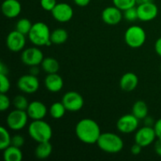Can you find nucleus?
Instances as JSON below:
<instances>
[{"label":"nucleus","mask_w":161,"mask_h":161,"mask_svg":"<svg viewBox=\"0 0 161 161\" xmlns=\"http://www.w3.org/2000/svg\"><path fill=\"white\" fill-rule=\"evenodd\" d=\"M77 138L85 144L93 145L97 143L101 134L98 124L94 119L85 118L77 123L75 128Z\"/></svg>","instance_id":"f257e3e1"},{"label":"nucleus","mask_w":161,"mask_h":161,"mask_svg":"<svg viewBox=\"0 0 161 161\" xmlns=\"http://www.w3.org/2000/svg\"><path fill=\"white\" fill-rule=\"evenodd\" d=\"M50 32L48 25L42 21L33 24L28 36L30 42L37 47L50 46L52 42L50 41Z\"/></svg>","instance_id":"f03ea898"},{"label":"nucleus","mask_w":161,"mask_h":161,"mask_svg":"<svg viewBox=\"0 0 161 161\" xmlns=\"http://www.w3.org/2000/svg\"><path fill=\"white\" fill-rule=\"evenodd\" d=\"M28 132L29 136L38 143L50 141L53 135L52 127L43 119L33 120L28 126Z\"/></svg>","instance_id":"7ed1b4c3"},{"label":"nucleus","mask_w":161,"mask_h":161,"mask_svg":"<svg viewBox=\"0 0 161 161\" xmlns=\"http://www.w3.org/2000/svg\"><path fill=\"white\" fill-rule=\"evenodd\" d=\"M99 149L108 153H117L124 148V141L118 135L111 132L101 134L97 143Z\"/></svg>","instance_id":"20e7f679"},{"label":"nucleus","mask_w":161,"mask_h":161,"mask_svg":"<svg viewBox=\"0 0 161 161\" xmlns=\"http://www.w3.org/2000/svg\"><path fill=\"white\" fill-rule=\"evenodd\" d=\"M124 40L130 48H139L142 47L146 40V31L138 25L130 26L125 31Z\"/></svg>","instance_id":"39448f33"},{"label":"nucleus","mask_w":161,"mask_h":161,"mask_svg":"<svg viewBox=\"0 0 161 161\" xmlns=\"http://www.w3.org/2000/svg\"><path fill=\"white\" fill-rule=\"evenodd\" d=\"M28 118L29 117L26 111L15 108L8 114L6 117V124L11 130H20L26 126Z\"/></svg>","instance_id":"423d86ee"},{"label":"nucleus","mask_w":161,"mask_h":161,"mask_svg":"<svg viewBox=\"0 0 161 161\" xmlns=\"http://www.w3.org/2000/svg\"><path fill=\"white\" fill-rule=\"evenodd\" d=\"M61 102L64 104L67 111L72 113L80 111L84 105L83 96L76 91H69L65 93L62 97Z\"/></svg>","instance_id":"0eeeda50"},{"label":"nucleus","mask_w":161,"mask_h":161,"mask_svg":"<svg viewBox=\"0 0 161 161\" xmlns=\"http://www.w3.org/2000/svg\"><path fill=\"white\" fill-rule=\"evenodd\" d=\"M17 86L20 91L25 94H34L39 90V81L36 75L28 74L18 79Z\"/></svg>","instance_id":"6e6552de"},{"label":"nucleus","mask_w":161,"mask_h":161,"mask_svg":"<svg viewBox=\"0 0 161 161\" xmlns=\"http://www.w3.org/2000/svg\"><path fill=\"white\" fill-rule=\"evenodd\" d=\"M139 119L133 114H126L121 116L116 123V128L123 134H130L138 130Z\"/></svg>","instance_id":"1a4fd4ad"},{"label":"nucleus","mask_w":161,"mask_h":161,"mask_svg":"<svg viewBox=\"0 0 161 161\" xmlns=\"http://www.w3.org/2000/svg\"><path fill=\"white\" fill-rule=\"evenodd\" d=\"M20 58L24 64L31 67L41 64L44 57L42 50L38 47H28L23 50Z\"/></svg>","instance_id":"9d476101"},{"label":"nucleus","mask_w":161,"mask_h":161,"mask_svg":"<svg viewBox=\"0 0 161 161\" xmlns=\"http://www.w3.org/2000/svg\"><path fill=\"white\" fill-rule=\"evenodd\" d=\"M157 138L153 127L144 126L136 130L135 135V142L142 147H147L155 142Z\"/></svg>","instance_id":"9b49d317"},{"label":"nucleus","mask_w":161,"mask_h":161,"mask_svg":"<svg viewBox=\"0 0 161 161\" xmlns=\"http://www.w3.org/2000/svg\"><path fill=\"white\" fill-rule=\"evenodd\" d=\"M6 46L12 52H19L24 50L26 44L25 36L17 30L10 31L6 37Z\"/></svg>","instance_id":"f8f14e48"},{"label":"nucleus","mask_w":161,"mask_h":161,"mask_svg":"<svg viewBox=\"0 0 161 161\" xmlns=\"http://www.w3.org/2000/svg\"><path fill=\"white\" fill-rule=\"evenodd\" d=\"M51 14L54 20L64 23L69 21L72 18L74 12L70 5L66 3H60L55 6L51 11Z\"/></svg>","instance_id":"ddd939ff"},{"label":"nucleus","mask_w":161,"mask_h":161,"mask_svg":"<svg viewBox=\"0 0 161 161\" xmlns=\"http://www.w3.org/2000/svg\"><path fill=\"white\" fill-rule=\"evenodd\" d=\"M137 10L138 20L142 21H150L154 20L158 15V7L153 2L138 5Z\"/></svg>","instance_id":"4468645a"},{"label":"nucleus","mask_w":161,"mask_h":161,"mask_svg":"<svg viewBox=\"0 0 161 161\" xmlns=\"http://www.w3.org/2000/svg\"><path fill=\"white\" fill-rule=\"evenodd\" d=\"M102 18L104 23L108 25H116L120 23L124 15L121 9L116 6H108L102 13Z\"/></svg>","instance_id":"2eb2a0df"},{"label":"nucleus","mask_w":161,"mask_h":161,"mask_svg":"<svg viewBox=\"0 0 161 161\" xmlns=\"http://www.w3.org/2000/svg\"><path fill=\"white\" fill-rule=\"evenodd\" d=\"M28 116L32 120L43 119L47 114V106L39 101H33L30 102L26 110Z\"/></svg>","instance_id":"dca6fc26"},{"label":"nucleus","mask_w":161,"mask_h":161,"mask_svg":"<svg viewBox=\"0 0 161 161\" xmlns=\"http://www.w3.org/2000/svg\"><path fill=\"white\" fill-rule=\"evenodd\" d=\"M21 4L18 0H4L2 4V12L7 18L18 17L21 12Z\"/></svg>","instance_id":"f3484780"},{"label":"nucleus","mask_w":161,"mask_h":161,"mask_svg":"<svg viewBox=\"0 0 161 161\" xmlns=\"http://www.w3.org/2000/svg\"><path fill=\"white\" fill-rule=\"evenodd\" d=\"M138 85V77L134 72H127L121 77L119 86L125 92H131Z\"/></svg>","instance_id":"a211bd4d"},{"label":"nucleus","mask_w":161,"mask_h":161,"mask_svg":"<svg viewBox=\"0 0 161 161\" xmlns=\"http://www.w3.org/2000/svg\"><path fill=\"white\" fill-rule=\"evenodd\" d=\"M46 88L52 93L59 92L64 86L62 77L58 73L47 74L45 79Z\"/></svg>","instance_id":"6ab92c4d"},{"label":"nucleus","mask_w":161,"mask_h":161,"mask_svg":"<svg viewBox=\"0 0 161 161\" xmlns=\"http://www.w3.org/2000/svg\"><path fill=\"white\" fill-rule=\"evenodd\" d=\"M52 151H53V146L50 141L39 142L35 149V155L38 159L44 160L48 158L51 155Z\"/></svg>","instance_id":"aec40b11"},{"label":"nucleus","mask_w":161,"mask_h":161,"mask_svg":"<svg viewBox=\"0 0 161 161\" xmlns=\"http://www.w3.org/2000/svg\"><path fill=\"white\" fill-rule=\"evenodd\" d=\"M3 159L5 161H21L23 153L20 148L10 145L3 150Z\"/></svg>","instance_id":"412c9836"},{"label":"nucleus","mask_w":161,"mask_h":161,"mask_svg":"<svg viewBox=\"0 0 161 161\" xmlns=\"http://www.w3.org/2000/svg\"><path fill=\"white\" fill-rule=\"evenodd\" d=\"M42 70L47 74L58 73L60 69L59 62L53 58H46L41 63Z\"/></svg>","instance_id":"4be33fe9"},{"label":"nucleus","mask_w":161,"mask_h":161,"mask_svg":"<svg viewBox=\"0 0 161 161\" xmlns=\"http://www.w3.org/2000/svg\"><path fill=\"white\" fill-rule=\"evenodd\" d=\"M148 106L146 103L143 101H137L132 107V114L138 118L139 120L144 119L148 116Z\"/></svg>","instance_id":"5701e85b"},{"label":"nucleus","mask_w":161,"mask_h":161,"mask_svg":"<svg viewBox=\"0 0 161 161\" xmlns=\"http://www.w3.org/2000/svg\"><path fill=\"white\" fill-rule=\"evenodd\" d=\"M69 34L64 28H56L50 34V41L55 45H61L64 43L68 40Z\"/></svg>","instance_id":"b1692460"},{"label":"nucleus","mask_w":161,"mask_h":161,"mask_svg":"<svg viewBox=\"0 0 161 161\" xmlns=\"http://www.w3.org/2000/svg\"><path fill=\"white\" fill-rule=\"evenodd\" d=\"M66 111H67V109H66L64 104L61 102H54V103L52 104L51 106H50V110H49L50 114V116H52V118L56 119H61V118L64 116Z\"/></svg>","instance_id":"393cba45"},{"label":"nucleus","mask_w":161,"mask_h":161,"mask_svg":"<svg viewBox=\"0 0 161 161\" xmlns=\"http://www.w3.org/2000/svg\"><path fill=\"white\" fill-rule=\"evenodd\" d=\"M32 25L33 24L30 20L27 18H21L17 20L15 26V30L26 36V35H28Z\"/></svg>","instance_id":"a878e982"},{"label":"nucleus","mask_w":161,"mask_h":161,"mask_svg":"<svg viewBox=\"0 0 161 161\" xmlns=\"http://www.w3.org/2000/svg\"><path fill=\"white\" fill-rule=\"evenodd\" d=\"M12 137L9 135V131L4 127H0V149L4 150L5 149L11 145Z\"/></svg>","instance_id":"bb28decb"},{"label":"nucleus","mask_w":161,"mask_h":161,"mask_svg":"<svg viewBox=\"0 0 161 161\" xmlns=\"http://www.w3.org/2000/svg\"><path fill=\"white\" fill-rule=\"evenodd\" d=\"M13 105H14V108L16 109H20V110H25L26 111L28 108V100L26 97L23 95H17L13 100Z\"/></svg>","instance_id":"cd10ccee"},{"label":"nucleus","mask_w":161,"mask_h":161,"mask_svg":"<svg viewBox=\"0 0 161 161\" xmlns=\"http://www.w3.org/2000/svg\"><path fill=\"white\" fill-rule=\"evenodd\" d=\"M113 3L115 6L119 8L122 11L126 10L137 5L136 0H113Z\"/></svg>","instance_id":"c85d7f7f"},{"label":"nucleus","mask_w":161,"mask_h":161,"mask_svg":"<svg viewBox=\"0 0 161 161\" xmlns=\"http://www.w3.org/2000/svg\"><path fill=\"white\" fill-rule=\"evenodd\" d=\"M123 15H124V18L126 19L127 21H135V20L138 19L137 7L133 6V7H130L129 8V9H126V10H124V13H123Z\"/></svg>","instance_id":"c756f323"},{"label":"nucleus","mask_w":161,"mask_h":161,"mask_svg":"<svg viewBox=\"0 0 161 161\" xmlns=\"http://www.w3.org/2000/svg\"><path fill=\"white\" fill-rule=\"evenodd\" d=\"M10 89V82L7 75L0 74V91L1 94H6Z\"/></svg>","instance_id":"7c9ffc66"},{"label":"nucleus","mask_w":161,"mask_h":161,"mask_svg":"<svg viewBox=\"0 0 161 161\" xmlns=\"http://www.w3.org/2000/svg\"><path fill=\"white\" fill-rule=\"evenodd\" d=\"M10 100L6 94H0V110L1 112H5L10 106Z\"/></svg>","instance_id":"2f4dec72"},{"label":"nucleus","mask_w":161,"mask_h":161,"mask_svg":"<svg viewBox=\"0 0 161 161\" xmlns=\"http://www.w3.org/2000/svg\"><path fill=\"white\" fill-rule=\"evenodd\" d=\"M58 4L57 0H40V6L44 10L51 12L55 6Z\"/></svg>","instance_id":"473e14b6"},{"label":"nucleus","mask_w":161,"mask_h":161,"mask_svg":"<svg viewBox=\"0 0 161 161\" xmlns=\"http://www.w3.org/2000/svg\"><path fill=\"white\" fill-rule=\"evenodd\" d=\"M25 142V139L21 135H15L12 137V139H11V145L18 148L22 147Z\"/></svg>","instance_id":"72a5a7b5"},{"label":"nucleus","mask_w":161,"mask_h":161,"mask_svg":"<svg viewBox=\"0 0 161 161\" xmlns=\"http://www.w3.org/2000/svg\"><path fill=\"white\" fill-rule=\"evenodd\" d=\"M153 128L156 132L157 138H161V118L156 121L155 124L153 126Z\"/></svg>","instance_id":"f704fd0d"},{"label":"nucleus","mask_w":161,"mask_h":161,"mask_svg":"<svg viewBox=\"0 0 161 161\" xmlns=\"http://www.w3.org/2000/svg\"><path fill=\"white\" fill-rule=\"evenodd\" d=\"M142 148H143L142 146H141L140 145L137 144V143H135V144L131 146V148H130V153H131L133 155L137 156L138 155V154L141 153Z\"/></svg>","instance_id":"c9c22d12"},{"label":"nucleus","mask_w":161,"mask_h":161,"mask_svg":"<svg viewBox=\"0 0 161 161\" xmlns=\"http://www.w3.org/2000/svg\"><path fill=\"white\" fill-rule=\"evenodd\" d=\"M154 150L156 153L161 157V138H158L154 143Z\"/></svg>","instance_id":"e433bc0d"},{"label":"nucleus","mask_w":161,"mask_h":161,"mask_svg":"<svg viewBox=\"0 0 161 161\" xmlns=\"http://www.w3.org/2000/svg\"><path fill=\"white\" fill-rule=\"evenodd\" d=\"M73 2L76 6H80V7H85L90 4L91 0H73Z\"/></svg>","instance_id":"4c0bfd02"},{"label":"nucleus","mask_w":161,"mask_h":161,"mask_svg":"<svg viewBox=\"0 0 161 161\" xmlns=\"http://www.w3.org/2000/svg\"><path fill=\"white\" fill-rule=\"evenodd\" d=\"M143 120H144L145 126H147V127H153L155 124V121L151 116H147Z\"/></svg>","instance_id":"58836bf2"},{"label":"nucleus","mask_w":161,"mask_h":161,"mask_svg":"<svg viewBox=\"0 0 161 161\" xmlns=\"http://www.w3.org/2000/svg\"><path fill=\"white\" fill-rule=\"evenodd\" d=\"M154 48H155V51L159 56L161 57V37L159 38L155 42V46H154Z\"/></svg>","instance_id":"ea45409f"},{"label":"nucleus","mask_w":161,"mask_h":161,"mask_svg":"<svg viewBox=\"0 0 161 161\" xmlns=\"http://www.w3.org/2000/svg\"><path fill=\"white\" fill-rule=\"evenodd\" d=\"M8 72H9V70H8L6 65L4 64V63H3V61H1V63H0V74L7 75Z\"/></svg>","instance_id":"a19ab883"},{"label":"nucleus","mask_w":161,"mask_h":161,"mask_svg":"<svg viewBox=\"0 0 161 161\" xmlns=\"http://www.w3.org/2000/svg\"><path fill=\"white\" fill-rule=\"evenodd\" d=\"M30 74H32L34 75H37V74H39V69H38L37 66H31L30 67Z\"/></svg>","instance_id":"79ce46f5"},{"label":"nucleus","mask_w":161,"mask_h":161,"mask_svg":"<svg viewBox=\"0 0 161 161\" xmlns=\"http://www.w3.org/2000/svg\"><path fill=\"white\" fill-rule=\"evenodd\" d=\"M154 0H136L137 5L140 4H144V3H153Z\"/></svg>","instance_id":"37998d69"},{"label":"nucleus","mask_w":161,"mask_h":161,"mask_svg":"<svg viewBox=\"0 0 161 161\" xmlns=\"http://www.w3.org/2000/svg\"><path fill=\"white\" fill-rule=\"evenodd\" d=\"M160 71H161V64H160Z\"/></svg>","instance_id":"c03bdc74"}]
</instances>
